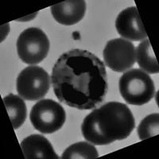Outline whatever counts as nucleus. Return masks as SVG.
Instances as JSON below:
<instances>
[{
  "mask_svg": "<svg viewBox=\"0 0 159 159\" xmlns=\"http://www.w3.org/2000/svg\"><path fill=\"white\" fill-rule=\"evenodd\" d=\"M116 27L119 35L130 41H143L147 38V31L136 7L123 10L116 20Z\"/></svg>",
  "mask_w": 159,
  "mask_h": 159,
  "instance_id": "nucleus-8",
  "label": "nucleus"
},
{
  "mask_svg": "<svg viewBox=\"0 0 159 159\" xmlns=\"http://www.w3.org/2000/svg\"><path fill=\"white\" fill-rule=\"evenodd\" d=\"M119 92L128 104L142 106L154 97L155 86L150 75L141 69L124 72L119 81Z\"/></svg>",
  "mask_w": 159,
  "mask_h": 159,
  "instance_id": "nucleus-3",
  "label": "nucleus"
},
{
  "mask_svg": "<svg viewBox=\"0 0 159 159\" xmlns=\"http://www.w3.org/2000/svg\"><path fill=\"white\" fill-rule=\"evenodd\" d=\"M99 157V153L92 143L80 142L65 149L61 158L62 159H94Z\"/></svg>",
  "mask_w": 159,
  "mask_h": 159,
  "instance_id": "nucleus-13",
  "label": "nucleus"
},
{
  "mask_svg": "<svg viewBox=\"0 0 159 159\" xmlns=\"http://www.w3.org/2000/svg\"><path fill=\"white\" fill-rule=\"evenodd\" d=\"M17 52L22 62L37 65L42 62L49 51V40L39 28L30 27L20 34L17 41Z\"/></svg>",
  "mask_w": 159,
  "mask_h": 159,
  "instance_id": "nucleus-5",
  "label": "nucleus"
},
{
  "mask_svg": "<svg viewBox=\"0 0 159 159\" xmlns=\"http://www.w3.org/2000/svg\"><path fill=\"white\" fill-rule=\"evenodd\" d=\"M103 54L106 65L117 72L128 70L136 61L134 44L123 38H115L107 42Z\"/></svg>",
  "mask_w": 159,
  "mask_h": 159,
  "instance_id": "nucleus-7",
  "label": "nucleus"
},
{
  "mask_svg": "<svg viewBox=\"0 0 159 159\" xmlns=\"http://www.w3.org/2000/svg\"><path fill=\"white\" fill-rule=\"evenodd\" d=\"M51 80L60 101L79 110L95 108L104 101L108 90L104 63L84 49L61 55L52 67Z\"/></svg>",
  "mask_w": 159,
  "mask_h": 159,
  "instance_id": "nucleus-1",
  "label": "nucleus"
},
{
  "mask_svg": "<svg viewBox=\"0 0 159 159\" xmlns=\"http://www.w3.org/2000/svg\"><path fill=\"white\" fill-rule=\"evenodd\" d=\"M16 89L19 96L25 100L42 99L50 89L49 73L39 66H28L17 77Z\"/></svg>",
  "mask_w": 159,
  "mask_h": 159,
  "instance_id": "nucleus-6",
  "label": "nucleus"
},
{
  "mask_svg": "<svg viewBox=\"0 0 159 159\" xmlns=\"http://www.w3.org/2000/svg\"><path fill=\"white\" fill-rule=\"evenodd\" d=\"M135 120L130 109L120 102H108L84 119L81 132L86 141L97 146L109 145L130 135Z\"/></svg>",
  "mask_w": 159,
  "mask_h": 159,
  "instance_id": "nucleus-2",
  "label": "nucleus"
},
{
  "mask_svg": "<svg viewBox=\"0 0 159 159\" xmlns=\"http://www.w3.org/2000/svg\"><path fill=\"white\" fill-rule=\"evenodd\" d=\"M50 11L58 23L65 25H75L84 17L86 2L84 0H66L51 6Z\"/></svg>",
  "mask_w": 159,
  "mask_h": 159,
  "instance_id": "nucleus-9",
  "label": "nucleus"
},
{
  "mask_svg": "<svg viewBox=\"0 0 159 159\" xmlns=\"http://www.w3.org/2000/svg\"><path fill=\"white\" fill-rule=\"evenodd\" d=\"M3 103L14 129L22 127L27 117V108L24 99L11 93L3 98Z\"/></svg>",
  "mask_w": 159,
  "mask_h": 159,
  "instance_id": "nucleus-11",
  "label": "nucleus"
},
{
  "mask_svg": "<svg viewBox=\"0 0 159 159\" xmlns=\"http://www.w3.org/2000/svg\"><path fill=\"white\" fill-rule=\"evenodd\" d=\"M135 56L137 63L141 69L150 74L158 73V63L148 38L142 41L138 45L137 49H135Z\"/></svg>",
  "mask_w": 159,
  "mask_h": 159,
  "instance_id": "nucleus-12",
  "label": "nucleus"
},
{
  "mask_svg": "<svg viewBox=\"0 0 159 159\" xmlns=\"http://www.w3.org/2000/svg\"><path fill=\"white\" fill-rule=\"evenodd\" d=\"M159 114L153 113L144 119L139 123L137 131L140 140H145L156 136L159 133Z\"/></svg>",
  "mask_w": 159,
  "mask_h": 159,
  "instance_id": "nucleus-14",
  "label": "nucleus"
},
{
  "mask_svg": "<svg viewBox=\"0 0 159 159\" xmlns=\"http://www.w3.org/2000/svg\"><path fill=\"white\" fill-rule=\"evenodd\" d=\"M30 119L37 130L42 134H52L63 127L66 120V113L59 103L45 99L33 106Z\"/></svg>",
  "mask_w": 159,
  "mask_h": 159,
  "instance_id": "nucleus-4",
  "label": "nucleus"
},
{
  "mask_svg": "<svg viewBox=\"0 0 159 159\" xmlns=\"http://www.w3.org/2000/svg\"><path fill=\"white\" fill-rule=\"evenodd\" d=\"M25 159H58L50 142L42 134H31L21 142Z\"/></svg>",
  "mask_w": 159,
  "mask_h": 159,
  "instance_id": "nucleus-10",
  "label": "nucleus"
}]
</instances>
